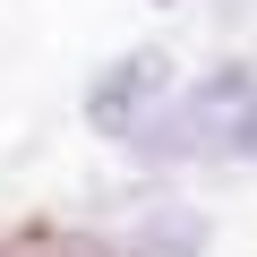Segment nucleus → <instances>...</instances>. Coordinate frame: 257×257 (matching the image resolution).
<instances>
[{
	"label": "nucleus",
	"instance_id": "5",
	"mask_svg": "<svg viewBox=\"0 0 257 257\" xmlns=\"http://www.w3.org/2000/svg\"><path fill=\"white\" fill-rule=\"evenodd\" d=\"M223 9H231V18H240V9H248V0H223Z\"/></svg>",
	"mask_w": 257,
	"mask_h": 257
},
{
	"label": "nucleus",
	"instance_id": "4",
	"mask_svg": "<svg viewBox=\"0 0 257 257\" xmlns=\"http://www.w3.org/2000/svg\"><path fill=\"white\" fill-rule=\"evenodd\" d=\"M206 155H223V163H257V94H248L240 111H223V120H214Z\"/></svg>",
	"mask_w": 257,
	"mask_h": 257
},
{
	"label": "nucleus",
	"instance_id": "3",
	"mask_svg": "<svg viewBox=\"0 0 257 257\" xmlns=\"http://www.w3.org/2000/svg\"><path fill=\"white\" fill-rule=\"evenodd\" d=\"M128 146H138V163H189V155H206V120L189 103L180 111H146L128 128Z\"/></svg>",
	"mask_w": 257,
	"mask_h": 257
},
{
	"label": "nucleus",
	"instance_id": "1",
	"mask_svg": "<svg viewBox=\"0 0 257 257\" xmlns=\"http://www.w3.org/2000/svg\"><path fill=\"white\" fill-rule=\"evenodd\" d=\"M163 94H172V52H120V60L86 86V120L103 128V138H128Z\"/></svg>",
	"mask_w": 257,
	"mask_h": 257
},
{
	"label": "nucleus",
	"instance_id": "2",
	"mask_svg": "<svg viewBox=\"0 0 257 257\" xmlns=\"http://www.w3.org/2000/svg\"><path fill=\"white\" fill-rule=\"evenodd\" d=\"M128 257H206V214L155 197V206L138 214V231H128Z\"/></svg>",
	"mask_w": 257,
	"mask_h": 257
}]
</instances>
